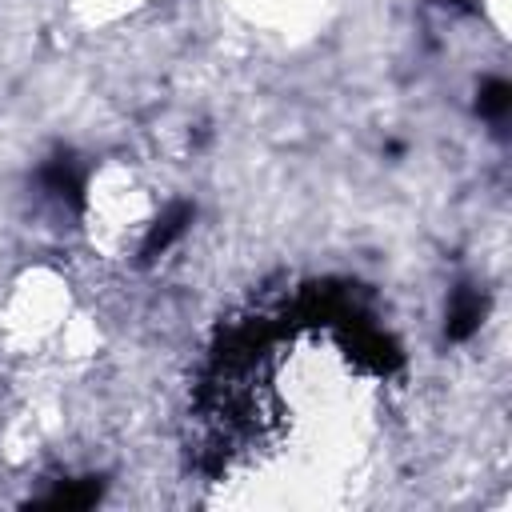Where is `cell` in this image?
Returning <instances> with one entry per match:
<instances>
[{"label":"cell","mask_w":512,"mask_h":512,"mask_svg":"<svg viewBox=\"0 0 512 512\" xmlns=\"http://www.w3.org/2000/svg\"><path fill=\"white\" fill-rule=\"evenodd\" d=\"M508 108H512V84H508V80H500V76L484 80V84H480V92H476V112H480V116H488V120H504V116H508Z\"/></svg>","instance_id":"4"},{"label":"cell","mask_w":512,"mask_h":512,"mask_svg":"<svg viewBox=\"0 0 512 512\" xmlns=\"http://www.w3.org/2000/svg\"><path fill=\"white\" fill-rule=\"evenodd\" d=\"M484 312H488V296L476 292L472 284H460L448 300V320H444L448 340H468L484 324Z\"/></svg>","instance_id":"1"},{"label":"cell","mask_w":512,"mask_h":512,"mask_svg":"<svg viewBox=\"0 0 512 512\" xmlns=\"http://www.w3.org/2000/svg\"><path fill=\"white\" fill-rule=\"evenodd\" d=\"M188 224H192V204H184V200H180V204H172V208L156 220V228L148 232V240H144L140 256H144V260H152V256H156V252H164V248H168V244H172Z\"/></svg>","instance_id":"2"},{"label":"cell","mask_w":512,"mask_h":512,"mask_svg":"<svg viewBox=\"0 0 512 512\" xmlns=\"http://www.w3.org/2000/svg\"><path fill=\"white\" fill-rule=\"evenodd\" d=\"M96 496H100V480H80V484L56 488L40 504H48V508H88V504H96Z\"/></svg>","instance_id":"5"},{"label":"cell","mask_w":512,"mask_h":512,"mask_svg":"<svg viewBox=\"0 0 512 512\" xmlns=\"http://www.w3.org/2000/svg\"><path fill=\"white\" fill-rule=\"evenodd\" d=\"M44 184H48L56 196H68V200L80 208L84 180H80V172H76V160H72V156H56V160H48V168H44Z\"/></svg>","instance_id":"3"}]
</instances>
